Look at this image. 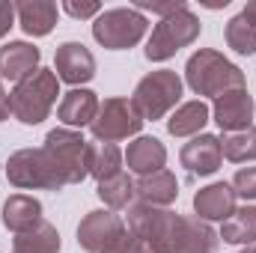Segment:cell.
<instances>
[{
	"label": "cell",
	"mask_w": 256,
	"mask_h": 253,
	"mask_svg": "<svg viewBox=\"0 0 256 253\" xmlns=\"http://www.w3.org/2000/svg\"><path fill=\"white\" fill-rule=\"evenodd\" d=\"M236 190L226 182H214L208 188H200L194 196V212L200 220H226L236 212Z\"/></svg>",
	"instance_id": "14"
},
{
	"label": "cell",
	"mask_w": 256,
	"mask_h": 253,
	"mask_svg": "<svg viewBox=\"0 0 256 253\" xmlns=\"http://www.w3.org/2000/svg\"><path fill=\"white\" fill-rule=\"evenodd\" d=\"M3 226L12 230L15 236L33 230L39 220H42V202L36 196H27V194H15L3 202Z\"/></svg>",
	"instance_id": "18"
},
{
	"label": "cell",
	"mask_w": 256,
	"mask_h": 253,
	"mask_svg": "<svg viewBox=\"0 0 256 253\" xmlns=\"http://www.w3.org/2000/svg\"><path fill=\"white\" fill-rule=\"evenodd\" d=\"M15 24V3L12 0H0V39L12 30Z\"/></svg>",
	"instance_id": "31"
},
{
	"label": "cell",
	"mask_w": 256,
	"mask_h": 253,
	"mask_svg": "<svg viewBox=\"0 0 256 253\" xmlns=\"http://www.w3.org/2000/svg\"><path fill=\"white\" fill-rule=\"evenodd\" d=\"M6 176L15 188L24 190H60L80 182L72 164L60 155V149L48 140L39 149H18L6 164Z\"/></svg>",
	"instance_id": "1"
},
{
	"label": "cell",
	"mask_w": 256,
	"mask_h": 253,
	"mask_svg": "<svg viewBox=\"0 0 256 253\" xmlns=\"http://www.w3.org/2000/svg\"><path fill=\"white\" fill-rule=\"evenodd\" d=\"M96 114H98V98L90 90H68L63 96V102H60V108H57L60 122L68 128L90 126L96 120Z\"/></svg>",
	"instance_id": "19"
},
{
	"label": "cell",
	"mask_w": 256,
	"mask_h": 253,
	"mask_svg": "<svg viewBox=\"0 0 256 253\" xmlns=\"http://www.w3.org/2000/svg\"><path fill=\"white\" fill-rule=\"evenodd\" d=\"M218 238L220 236L208 226V220H200L196 214H182L176 230V253H214Z\"/></svg>",
	"instance_id": "15"
},
{
	"label": "cell",
	"mask_w": 256,
	"mask_h": 253,
	"mask_svg": "<svg viewBox=\"0 0 256 253\" xmlns=\"http://www.w3.org/2000/svg\"><path fill=\"white\" fill-rule=\"evenodd\" d=\"M78 244L86 253H155L134 238L120 214L110 208L90 212L78 226Z\"/></svg>",
	"instance_id": "2"
},
{
	"label": "cell",
	"mask_w": 256,
	"mask_h": 253,
	"mask_svg": "<svg viewBox=\"0 0 256 253\" xmlns=\"http://www.w3.org/2000/svg\"><path fill=\"white\" fill-rule=\"evenodd\" d=\"M200 30H202V24H200V18L194 15L191 9H179V12L161 18L155 24V30H152L149 42H146V57L152 63L170 60L176 51L191 45L194 39L200 36Z\"/></svg>",
	"instance_id": "7"
},
{
	"label": "cell",
	"mask_w": 256,
	"mask_h": 253,
	"mask_svg": "<svg viewBox=\"0 0 256 253\" xmlns=\"http://www.w3.org/2000/svg\"><path fill=\"white\" fill-rule=\"evenodd\" d=\"M134 190H137L140 202L164 208V206H170L179 196V182H176V176L170 170H158V173L140 176V182L134 185Z\"/></svg>",
	"instance_id": "20"
},
{
	"label": "cell",
	"mask_w": 256,
	"mask_h": 253,
	"mask_svg": "<svg viewBox=\"0 0 256 253\" xmlns=\"http://www.w3.org/2000/svg\"><path fill=\"white\" fill-rule=\"evenodd\" d=\"M57 96L60 78L51 68H39L9 92V114L24 126H39L42 120H48Z\"/></svg>",
	"instance_id": "4"
},
{
	"label": "cell",
	"mask_w": 256,
	"mask_h": 253,
	"mask_svg": "<svg viewBox=\"0 0 256 253\" xmlns=\"http://www.w3.org/2000/svg\"><path fill=\"white\" fill-rule=\"evenodd\" d=\"M98 200L114 212V208H126L131 206V200H134V182H131V176L126 173H120V176H114V179H108V182H98Z\"/></svg>",
	"instance_id": "26"
},
{
	"label": "cell",
	"mask_w": 256,
	"mask_h": 253,
	"mask_svg": "<svg viewBox=\"0 0 256 253\" xmlns=\"http://www.w3.org/2000/svg\"><path fill=\"white\" fill-rule=\"evenodd\" d=\"M238 253H256V248H244V250H238Z\"/></svg>",
	"instance_id": "34"
},
{
	"label": "cell",
	"mask_w": 256,
	"mask_h": 253,
	"mask_svg": "<svg viewBox=\"0 0 256 253\" xmlns=\"http://www.w3.org/2000/svg\"><path fill=\"white\" fill-rule=\"evenodd\" d=\"M214 122L220 131L232 134V131H244L250 128L254 120V96L248 90H230L220 98H214Z\"/></svg>",
	"instance_id": "11"
},
{
	"label": "cell",
	"mask_w": 256,
	"mask_h": 253,
	"mask_svg": "<svg viewBox=\"0 0 256 253\" xmlns=\"http://www.w3.org/2000/svg\"><path fill=\"white\" fill-rule=\"evenodd\" d=\"M54 68H57V78L72 84L78 90V84H86L96 78V57L90 54L86 45L80 42H63L57 48V57H54Z\"/></svg>",
	"instance_id": "10"
},
{
	"label": "cell",
	"mask_w": 256,
	"mask_h": 253,
	"mask_svg": "<svg viewBox=\"0 0 256 253\" xmlns=\"http://www.w3.org/2000/svg\"><path fill=\"white\" fill-rule=\"evenodd\" d=\"M208 122V104L206 102H185L170 120H167V131L173 137H191V134H200L202 126Z\"/></svg>",
	"instance_id": "23"
},
{
	"label": "cell",
	"mask_w": 256,
	"mask_h": 253,
	"mask_svg": "<svg viewBox=\"0 0 256 253\" xmlns=\"http://www.w3.org/2000/svg\"><path fill=\"white\" fill-rule=\"evenodd\" d=\"M220 152H224V158H230V161H236V164L256 161V128L250 126V128H244V131L224 134Z\"/></svg>",
	"instance_id": "25"
},
{
	"label": "cell",
	"mask_w": 256,
	"mask_h": 253,
	"mask_svg": "<svg viewBox=\"0 0 256 253\" xmlns=\"http://www.w3.org/2000/svg\"><path fill=\"white\" fill-rule=\"evenodd\" d=\"M232 190H236V196L256 200V167H242L232 176Z\"/></svg>",
	"instance_id": "28"
},
{
	"label": "cell",
	"mask_w": 256,
	"mask_h": 253,
	"mask_svg": "<svg viewBox=\"0 0 256 253\" xmlns=\"http://www.w3.org/2000/svg\"><path fill=\"white\" fill-rule=\"evenodd\" d=\"M0 80H3V78H0ZM6 116H9V96L3 92V84H0V122H3Z\"/></svg>",
	"instance_id": "32"
},
{
	"label": "cell",
	"mask_w": 256,
	"mask_h": 253,
	"mask_svg": "<svg viewBox=\"0 0 256 253\" xmlns=\"http://www.w3.org/2000/svg\"><path fill=\"white\" fill-rule=\"evenodd\" d=\"M63 9L72 15V18H98L102 15V6L96 3V0H86V3H78V0H66L63 3Z\"/></svg>",
	"instance_id": "30"
},
{
	"label": "cell",
	"mask_w": 256,
	"mask_h": 253,
	"mask_svg": "<svg viewBox=\"0 0 256 253\" xmlns=\"http://www.w3.org/2000/svg\"><path fill=\"white\" fill-rule=\"evenodd\" d=\"M126 164H128V170H134L137 176L158 173L167 164V149H164V143L158 137H137L134 143H128Z\"/></svg>",
	"instance_id": "16"
},
{
	"label": "cell",
	"mask_w": 256,
	"mask_h": 253,
	"mask_svg": "<svg viewBox=\"0 0 256 253\" xmlns=\"http://www.w3.org/2000/svg\"><path fill=\"white\" fill-rule=\"evenodd\" d=\"M39 48L30 42H9L0 48V78L6 80H27L33 72H39Z\"/></svg>",
	"instance_id": "13"
},
{
	"label": "cell",
	"mask_w": 256,
	"mask_h": 253,
	"mask_svg": "<svg viewBox=\"0 0 256 253\" xmlns=\"http://www.w3.org/2000/svg\"><path fill=\"white\" fill-rule=\"evenodd\" d=\"M12 253H60V232L54 224L39 220L33 230L15 236Z\"/></svg>",
	"instance_id": "21"
},
{
	"label": "cell",
	"mask_w": 256,
	"mask_h": 253,
	"mask_svg": "<svg viewBox=\"0 0 256 253\" xmlns=\"http://www.w3.org/2000/svg\"><path fill=\"white\" fill-rule=\"evenodd\" d=\"M179 218L176 212L158 208V206H146V202H134L128 208V232L134 238H140L149 250L155 253H176V230H179Z\"/></svg>",
	"instance_id": "5"
},
{
	"label": "cell",
	"mask_w": 256,
	"mask_h": 253,
	"mask_svg": "<svg viewBox=\"0 0 256 253\" xmlns=\"http://www.w3.org/2000/svg\"><path fill=\"white\" fill-rule=\"evenodd\" d=\"M140 128H143V120L128 98H104L98 104L96 120L90 122L92 137L102 143H116V140L134 137Z\"/></svg>",
	"instance_id": "9"
},
{
	"label": "cell",
	"mask_w": 256,
	"mask_h": 253,
	"mask_svg": "<svg viewBox=\"0 0 256 253\" xmlns=\"http://www.w3.org/2000/svg\"><path fill=\"white\" fill-rule=\"evenodd\" d=\"M146 18L134 9V6H120V9H108L96 18L92 24V36L98 45L110 48V51H126L134 48L143 36H146Z\"/></svg>",
	"instance_id": "8"
},
{
	"label": "cell",
	"mask_w": 256,
	"mask_h": 253,
	"mask_svg": "<svg viewBox=\"0 0 256 253\" xmlns=\"http://www.w3.org/2000/svg\"><path fill=\"white\" fill-rule=\"evenodd\" d=\"M179 98H182V80H179V74L170 72V68H158V72H149L134 86L131 104L140 114V120L146 122V120L167 116L170 108H176Z\"/></svg>",
	"instance_id": "6"
},
{
	"label": "cell",
	"mask_w": 256,
	"mask_h": 253,
	"mask_svg": "<svg viewBox=\"0 0 256 253\" xmlns=\"http://www.w3.org/2000/svg\"><path fill=\"white\" fill-rule=\"evenodd\" d=\"M134 9L140 12H155V15H161V18H167V15H173V12H179V9H188L185 6V0H170V3H155V0H134Z\"/></svg>",
	"instance_id": "29"
},
{
	"label": "cell",
	"mask_w": 256,
	"mask_h": 253,
	"mask_svg": "<svg viewBox=\"0 0 256 253\" xmlns=\"http://www.w3.org/2000/svg\"><path fill=\"white\" fill-rule=\"evenodd\" d=\"M182 167H188L191 173L200 176H212L220 161H224V152H220V140L214 134H196L191 143L182 146V155H179Z\"/></svg>",
	"instance_id": "12"
},
{
	"label": "cell",
	"mask_w": 256,
	"mask_h": 253,
	"mask_svg": "<svg viewBox=\"0 0 256 253\" xmlns=\"http://www.w3.org/2000/svg\"><path fill=\"white\" fill-rule=\"evenodd\" d=\"M242 15H244L248 21H254V24H256V0H250V3L244 6V12H242Z\"/></svg>",
	"instance_id": "33"
},
{
	"label": "cell",
	"mask_w": 256,
	"mask_h": 253,
	"mask_svg": "<svg viewBox=\"0 0 256 253\" xmlns=\"http://www.w3.org/2000/svg\"><path fill=\"white\" fill-rule=\"evenodd\" d=\"M226 45L236 51V54H256V24L248 21L244 15H236L230 18L226 24Z\"/></svg>",
	"instance_id": "27"
},
{
	"label": "cell",
	"mask_w": 256,
	"mask_h": 253,
	"mask_svg": "<svg viewBox=\"0 0 256 253\" xmlns=\"http://www.w3.org/2000/svg\"><path fill=\"white\" fill-rule=\"evenodd\" d=\"M122 152L114 146V143H102V146H92L90 152V176H96L98 182H108L114 176L122 173Z\"/></svg>",
	"instance_id": "24"
},
{
	"label": "cell",
	"mask_w": 256,
	"mask_h": 253,
	"mask_svg": "<svg viewBox=\"0 0 256 253\" xmlns=\"http://www.w3.org/2000/svg\"><path fill=\"white\" fill-rule=\"evenodd\" d=\"M220 238L230 242V244H256V206H244V208H236L224 226H220Z\"/></svg>",
	"instance_id": "22"
},
{
	"label": "cell",
	"mask_w": 256,
	"mask_h": 253,
	"mask_svg": "<svg viewBox=\"0 0 256 253\" xmlns=\"http://www.w3.org/2000/svg\"><path fill=\"white\" fill-rule=\"evenodd\" d=\"M185 80L196 96H212V98H220L230 90H244V72L212 48L196 51L188 60Z\"/></svg>",
	"instance_id": "3"
},
{
	"label": "cell",
	"mask_w": 256,
	"mask_h": 253,
	"mask_svg": "<svg viewBox=\"0 0 256 253\" xmlns=\"http://www.w3.org/2000/svg\"><path fill=\"white\" fill-rule=\"evenodd\" d=\"M18 24L27 36H48L57 24V3L51 0H24L15 3Z\"/></svg>",
	"instance_id": "17"
}]
</instances>
